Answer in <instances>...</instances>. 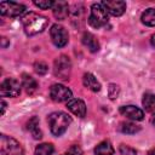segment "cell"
Listing matches in <instances>:
<instances>
[{
    "instance_id": "obj_1",
    "label": "cell",
    "mask_w": 155,
    "mask_h": 155,
    "mask_svg": "<svg viewBox=\"0 0 155 155\" xmlns=\"http://www.w3.org/2000/svg\"><path fill=\"white\" fill-rule=\"evenodd\" d=\"M22 24L27 35H35L44 31L48 24V19L35 12H29L22 17Z\"/></svg>"
},
{
    "instance_id": "obj_2",
    "label": "cell",
    "mask_w": 155,
    "mask_h": 155,
    "mask_svg": "<svg viewBox=\"0 0 155 155\" xmlns=\"http://www.w3.org/2000/svg\"><path fill=\"white\" fill-rule=\"evenodd\" d=\"M47 121H48L52 134L62 136L71 124V117L63 111H54L48 115Z\"/></svg>"
},
{
    "instance_id": "obj_3",
    "label": "cell",
    "mask_w": 155,
    "mask_h": 155,
    "mask_svg": "<svg viewBox=\"0 0 155 155\" xmlns=\"http://www.w3.org/2000/svg\"><path fill=\"white\" fill-rule=\"evenodd\" d=\"M88 23L93 28H101L108 23V11L102 4H93L91 6Z\"/></svg>"
},
{
    "instance_id": "obj_4",
    "label": "cell",
    "mask_w": 155,
    "mask_h": 155,
    "mask_svg": "<svg viewBox=\"0 0 155 155\" xmlns=\"http://www.w3.org/2000/svg\"><path fill=\"white\" fill-rule=\"evenodd\" d=\"M54 75L61 80H68L71 71V62L69 57L62 54L54 61V68H53Z\"/></svg>"
},
{
    "instance_id": "obj_5",
    "label": "cell",
    "mask_w": 155,
    "mask_h": 155,
    "mask_svg": "<svg viewBox=\"0 0 155 155\" xmlns=\"http://www.w3.org/2000/svg\"><path fill=\"white\" fill-rule=\"evenodd\" d=\"M1 150L6 155H24L22 145L13 138L1 134Z\"/></svg>"
},
{
    "instance_id": "obj_6",
    "label": "cell",
    "mask_w": 155,
    "mask_h": 155,
    "mask_svg": "<svg viewBox=\"0 0 155 155\" xmlns=\"http://www.w3.org/2000/svg\"><path fill=\"white\" fill-rule=\"evenodd\" d=\"M21 93V84L13 78L4 80L0 85V94L2 97H17Z\"/></svg>"
},
{
    "instance_id": "obj_7",
    "label": "cell",
    "mask_w": 155,
    "mask_h": 155,
    "mask_svg": "<svg viewBox=\"0 0 155 155\" xmlns=\"http://www.w3.org/2000/svg\"><path fill=\"white\" fill-rule=\"evenodd\" d=\"M50 35L52 39V42L57 46V47H63L67 45L68 40H69V35L68 31L65 30L64 27L59 25V24H53L50 29Z\"/></svg>"
},
{
    "instance_id": "obj_8",
    "label": "cell",
    "mask_w": 155,
    "mask_h": 155,
    "mask_svg": "<svg viewBox=\"0 0 155 155\" xmlns=\"http://www.w3.org/2000/svg\"><path fill=\"white\" fill-rule=\"evenodd\" d=\"M0 12L2 16L7 17H18L25 12V6L17 2L11 1H2L0 4Z\"/></svg>"
},
{
    "instance_id": "obj_9",
    "label": "cell",
    "mask_w": 155,
    "mask_h": 155,
    "mask_svg": "<svg viewBox=\"0 0 155 155\" xmlns=\"http://www.w3.org/2000/svg\"><path fill=\"white\" fill-rule=\"evenodd\" d=\"M50 96L54 102H68L71 99V91L61 84H54L50 88Z\"/></svg>"
},
{
    "instance_id": "obj_10",
    "label": "cell",
    "mask_w": 155,
    "mask_h": 155,
    "mask_svg": "<svg viewBox=\"0 0 155 155\" xmlns=\"http://www.w3.org/2000/svg\"><path fill=\"white\" fill-rule=\"evenodd\" d=\"M102 5L105 7L108 13H110V15H113L115 17L121 16L126 11V2L125 1H119V0L110 1V0H107V1H103Z\"/></svg>"
},
{
    "instance_id": "obj_11",
    "label": "cell",
    "mask_w": 155,
    "mask_h": 155,
    "mask_svg": "<svg viewBox=\"0 0 155 155\" xmlns=\"http://www.w3.org/2000/svg\"><path fill=\"white\" fill-rule=\"evenodd\" d=\"M67 108L76 116L84 117L86 115V104L84 101L78 99V98H71L70 101L67 102Z\"/></svg>"
},
{
    "instance_id": "obj_12",
    "label": "cell",
    "mask_w": 155,
    "mask_h": 155,
    "mask_svg": "<svg viewBox=\"0 0 155 155\" xmlns=\"http://www.w3.org/2000/svg\"><path fill=\"white\" fill-rule=\"evenodd\" d=\"M120 114H122L124 116L131 119V120H143L144 117V113L142 109H139L138 107L134 105H124L120 108Z\"/></svg>"
},
{
    "instance_id": "obj_13",
    "label": "cell",
    "mask_w": 155,
    "mask_h": 155,
    "mask_svg": "<svg viewBox=\"0 0 155 155\" xmlns=\"http://www.w3.org/2000/svg\"><path fill=\"white\" fill-rule=\"evenodd\" d=\"M52 11H53V16L59 19V21H63L68 17L69 15V5L68 2L65 1H56L53 4V7H52Z\"/></svg>"
},
{
    "instance_id": "obj_14",
    "label": "cell",
    "mask_w": 155,
    "mask_h": 155,
    "mask_svg": "<svg viewBox=\"0 0 155 155\" xmlns=\"http://www.w3.org/2000/svg\"><path fill=\"white\" fill-rule=\"evenodd\" d=\"M82 44L91 51V52H97L99 50V44L98 40L96 39V36L91 33H84L82 39H81Z\"/></svg>"
},
{
    "instance_id": "obj_15",
    "label": "cell",
    "mask_w": 155,
    "mask_h": 155,
    "mask_svg": "<svg viewBox=\"0 0 155 155\" xmlns=\"http://www.w3.org/2000/svg\"><path fill=\"white\" fill-rule=\"evenodd\" d=\"M82 82H84L85 87H87L88 90H91V91H93V92H98V91L101 90V84L97 81V79H96L91 73L84 74Z\"/></svg>"
},
{
    "instance_id": "obj_16",
    "label": "cell",
    "mask_w": 155,
    "mask_h": 155,
    "mask_svg": "<svg viewBox=\"0 0 155 155\" xmlns=\"http://www.w3.org/2000/svg\"><path fill=\"white\" fill-rule=\"evenodd\" d=\"M22 85H23V87L25 88L27 93H29V94L33 93V92H35L36 88H38V82H36V80H35L33 76L28 75V74H23V75H22Z\"/></svg>"
},
{
    "instance_id": "obj_17",
    "label": "cell",
    "mask_w": 155,
    "mask_h": 155,
    "mask_svg": "<svg viewBox=\"0 0 155 155\" xmlns=\"http://www.w3.org/2000/svg\"><path fill=\"white\" fill-rule=\"evenodd\" d=\"M27 128L30 131L31 136H33L35 139H40V138L42 137V133H41V131H40V128H39V119H38L36 116H33V117L28 121Z\"/></svg>"
},
{
    "instance_id": "obj_18",
    "label": "cell",
    "mask_w": 155,
    "mask_h": 155,
    "mask_svg": "<svg viewBox=\"0 0 155 155\" xmlns=\"http://www.w3.org/2000/svg\"><path fill=\"white\" fill-rule=\"evenodd\" d=\"M94 154L96 155H114V148L110 142L104 140V142H101L94 148Z\"/></svg>"
},
{
    "instance_id": "obj_19",
    "label": "cell",
    "mask_w": 155,
    "mask_h": 155,
    "mask_svg": "<svg viewBox=\"0 0 155 155\" xmlns=\"http://www.w3.org/2000/svg\"><path fill=\"white\" fill-rule=\"evenodd\" d=\"M142 104L147 111L155 113V94H153L150 92L144 93L143 99H142Z\"/></svg>"
},
{
    "instance_id": "obj_20",
    "label": "cell",
    "mask_w": 155,
    "mask_h": 155,
    "mask_svg": "<svg viewBox=\"0 0 155 155\" xmlns=\"http://www.w3.org/2000/svg\"><path fill=\"white\" fill-rule=\"evenodd\" d=\"M142 22L148 27H155V8H148L142 13Z\"/></svg>"
},
{
    "instance_id": "obj_21",
    "label": "cell",
    "mask_w": 155,
    "mask_h": 155,
    "mask_svg": "<svg viewBox=\"0 0 155 155\" xmlns=\"http://www.w3.org/2000/svg\"><path fill=\"white\" fill-rule=\"evenodd\" d=\"M120 131L122 133H126V134H134V133L140 131V127L137 126L136 124H132V122H122L120 125Z\"/></svg>"
},
{
    "instance_id": "obj_22",
    "label": "cell",
    "mask_w": 155,
    "mask_h": 155,
    "mask_svg": "<svg viewBox=\"0 0 155 155\" xmlns=\"http://www.w3.org/2000/svg\"><path fill=\"white\" fill-rule=\"evenodd\" d=\"M53 150H54V148H53L52 144L42 143V144H39L35 148V155H52Z\"/></svg>"
},
{
    "instance_id": "obj_23",
    "label": "cell",
    "mask_w": 155,
    "mask_h": 155,
    "mask_svg": "<svg viewBox=\"0 0 155 155\" xmlns=\"http://www.w3.org/2000/svg\"><path fill=\"white\" fill-rule=\"evenodd\" d=\"M34 70H35L39 75H44V74L47 73L48 67H47V64L44 63V62H36V63L34 64Z\"/></svg>"
},
{
    "instance_id": "obj_24",
    "label": "cell",
    "mask_w": 155,
    "mask_h": 155,
    "mask_svg": "<svg viewBox=\"0 0 155 155\" xmlns=\"http://www.w3.org/2000/svg\"><path fill=\"white\" fill-rule=\"evenodd\" d=\"M119 92H120V88H119V86H117V85H115V84H110V85H109L108 93H109L110 99H115V98H117Z\"/></svg>"
},
{
    "instance_id": "obj_25",
    "label": "cell",
    "mask_w": 155,
    "mask_h": 155,
    "mask_svg": "<svg viewBox=\"0 0 155 155\" xmlns=\"http://www.w3.org/2000/svg\"><path fill=\"white\" fill-rule=\"evenodd\" d=\"M119 150H120L121 155H137V151L133 148H131L128 145H125V144H121Z\"/></svg>"
},
{
    "instance_id": "obj_26",
    "label": "cell",
    "mask_w": 155,
    "mask_h": 155,
    "mask_svg": "<svg viewBox=\"0 0 155 155\" xmlns=\"http://www.w3.org/2000/svg\"><path fill=\"white\" fill-rule=\"evenodd\" d=\"M53 1L51 0H45V1H34V5L38 6L39 8H42V10H47V8H51L53 7Z\"/></svg>"
},
{
    "instance_id": "obj_27",
    "label": "cell",
    "mask_w": 155,
    "mask_h": 155,
    "mask_svg": "<svg viewBox=\"0 0 155 155\" xmlns=\"http://www.w3.org/2000/svg\"><path fill=\"white\" fill-rule=\"evenodd\" d=\"M69 155H81L82 154V151H81V149L78 147V145H73L68 151H67Z\"/></svg>"
},
{
    "instance_id": "obj_28",
    "label": "cell",
    "mask_w": 155,
    "mask_h": 155,
    "mask_svg": "<svg viewBox=\"0 0 155 155\" xmlns=\"http://www.w3.org/2000/svg\"><path fill=\"white\" fill-rule=\"evenodd\" d=\"M1 105H2V109H1V115H4V113H5V110H6V103H5V101H1Z\"/></svg>"
},
{
    "instance_id": "obj_29",
    "label": "cell",
    "mask_w": 155,
    "mask_h": 155,
    "mask_svg": "<svg viewBox=\"0 0 155 155\" xmlns=\"http://www.w3.org/2000/svg\"><path fill=\"white\" fill-rule=\"evenodd\" d=\"M148 155H155V148H153V149H150V150L148 151Z\"/></svg>"
},
{
    "instance_id": "obj_30",
    "label": "cell",
    "mask_w": 155,
    "mask_h": 155,
    "mask_svg": "<svg viewBox=\"0 0 155 155\" xmlns=\"http://www.w3.org/2000/svg\"><path fill=\"white\" fill-rule=\"evenodd\" d=\"M150 121H151V124H153V126L155 127V114H154V115L151 116V120H150Z\"/></svg>"
},
{
    "instance_id": "obj_31",
    "label": "cell",
    "mask_w": 155,
    "mask_h": 155,
    "mask_svg": "<svg viewBox=\"0 0 155 155\" xmlns=\"http://www.w3.org/2000/svg\"><path fill=\"white\" fill-rule=\"evenodd\" d=\"M151 44H153V46H155V34L151 36Z\"/></svg>"
},
{
    "instance_id": "obj_32",
    "label": "cell",
    "mask_w": 155,
    "mask_h": 155,
    "mask_svg": "<svg viewBox=\"0 0 155 155\" xmlns=\"http://www.w3.org/2000/svg\"><path fill=\"white\" fill-rule=\"evenodd\" d=\"M2 47H6V38H2Z\"/></svg>"
}]
</instances>
